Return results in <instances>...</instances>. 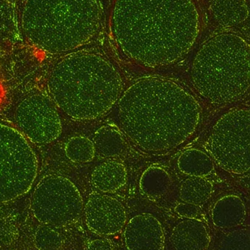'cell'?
<instances>
[{
	"label": "cell",
	"instance_id": "9c48e42d",
	"mask_svg": "<svg viewBox=\"0 0 250 250\" xmlns=\"http://www.w3.org/2000/svg\"><path fill=\"white\" fill-rule=\"evenodd\" d=\"M14 120L17 129L32 144H51L63 129L56 105L42 94H32L22 99L15 110Z\"/></svg>",
	"mask_w": 250,
	"mask_h": 250
},
{
	"label": "cell",
	"instance_id": "d6986e66",
	"mask_svg": "<svg viewBox=\"0 0 250 250\" xmlns=\"http://www.w3.org/2000/svg\"><path fill=\"white\" fill-rule=\"evenodd\" d=\"M213 189L214 185L206 178L189 177L182 182L179 195L183 202L201 206L211 198Z\"/></svg>",
	"mask_w": 250,
	"mask_h": 250
},
{
	"label": "cell",
	"instance_id": "4fadbf2b",
	"mask_svg": "<svg viewBox=\"0 0 250 250\" xmlns=\"http://www.w3.org/2000/svg\"><path fill=\"white\" fill-rule=\"evenodd\" d=\"M247 217L243 200L236 195L222 197L211 209L213 224L221 229H230L241 226Z\"/></svg>",
	"mask_w": 250,
	"mask_h": 250
},
{
	"label": "cell",
	"instance_id": "7a4b0ae2",
	"mask_svg": "<svg viewBox=\"0 0 250 250\" xmlns=\"http://www.w3.org/2000/svg\"><path fill=\"white\" fill-rule=\"evenodd\" d=\"M196 98L173 81L147 78L131 85L118 102L123 132L139 148L160 152L189 139L201 120Z\"/></svg>",
	"mask_w": 250,
	"mask_h": 250
},
{
	"label": "cell",
	"instance_id": "9a60e30c",
	"mask_svg": "<svg viewBox=\"0 0 250 250\" xmlns=\"http://www.w3.org/2000/svg\"><path fill=\"white\" fill-rule=\"evenodd\" d=\"M210 10L214 20L225 26H237L249 16L247 0H213Z\"/></svg>",
	"mask_w": 250,
	"mask_h": 250
},
{
	"label": "cell",
	"instance_id": "ffe728a7",
	"mask_svg": "<svg viewBox=\"0 0 250 250\" xmlns=\"http://www.w3.org/2000/svg\"><path fill=\"white\" fill-rule=\"evenodd\" d=\"M65 154L70 161L88 163L95 157V147L92 141L88 137H72L65 146Z\"/></svg>",
	"mask_w": 250,
	"mask_h": 250
},
{
	"label": "cell",
	"instance_id": "e0dca14e",
	"mask_svg": "<svg viewBox=\"0 0 250 250\" xmlns=\"http://www.w3.org/2000/svg\"><path fill=\"white\" fill-rule=\"evenodd\" d=\"M92 143L95 153L107 158L118 157L126 147L121 132L116 126L112 125H104L97 129Z\"/></svg>",
	"mask_w": 250,
	"mask_h": 250
},
{
	"label": "cell",
	"instance_id": "7402d4cb",
	"mask_svg": "<svg viewBox=\"0 0 250 250\" xmlns=\"http://www.w3.org/2000/svg\"><path fill=\"white\" fill-rule=\"evenodd\" d=\"M250 248L249 229H241L225 235L217 250H250Z\"/></svg>",
	"mask_w": 250,
	"mask_h": 250
},
{
	"label": "cell",
	"instance_id": "cb8c5ba5",
	"mask_svg": "<svg viewBox=\"0 0 250 250\" xmlns=\"http://www.w3.org/2000/svg\"><path fill=\"white\" fill-rule=\"evenodd\" d=\"M113 245L107 239H95L88 245L87 250H113Z\"/></svg>",
	"mask_w": 250,
	"mask_h": 250
},
{
	"label": "cell",
	"instance_id": "7c38bea8",
	"mask_svg": "<svg viewBox=\"0 0 250 250\" xmlns=\"http://www.w3.org/2000/svg\"><path fill=\"white\" fill-rule=\"evenodd\" d=\"M170 243L176 250H206L210 235L205 225L198 219H186L175 226Z\"/></svg>",
	"mask_w": 250,
	"mask_h": 250
},
{
	"label": "cell",
	"instance_id": "ba28073f",
	"mask_svg": "<svg viewBox=\"0 0 250 250\" xmlns=\"http://www.w3.org/2000/svg\"><path fill=\"white\" fill-rule=\"evenodd\" d=\"M83 204L79 189L68 178L49 174L37 184L31 198L30 208L39 223L57 228L77 221Z\"/></svg>",
	"mask_w": 250,
	"mask_h": 250
},
{
	"label": "cell",
	"instance_id": "5b68a950",
	"mask_svg": "<svg viewBox=\"0 0 250 250\" xmlns=\"http://www.w3.org/2000/svg\"><path fill=\"white\" fill-rule=\"evenodd\" d=\"M250 52L248 41L238 34L226 32L209 38L192 62L194 87L214 105L242 98L250 87Z\"/></svg>",
	"mask_w": 250,
	"mask_h": 250
},
{
	"label": "cell",
	"instance_id": "44dd1931",
	"mask_svg": "<svg viewBox=\"0 0 250 250\" xmlns=\"http://www.w3.org/2000/svg\"><path fill=\"white\" fill-rule=\"evenodd\" d=\"M34 245L38 250H59L63 245V238L55 227L43 225L37 229Z\"/></svg>",
	"mask_w": 250,
	"mask_h": 250
},
{
	"label": "cell",
	"instance_id": "603a6c76",
	"mask_svg": "<svg viewBox=\"0 0 250 250\" xmlns=\"http://www.w3.org/2000/svg\"><path fill=\"white\" fill-rule=\"evenodd\" d=\"M174 211L180 217L186 219H195L199 215L201 209L199 206L183 202L176 205Z\"/></svg>",
	"mask_w": 250,
	"mask_h": 250
},
{
	"label": "cell",
	"instance_id": "5bb4252c",
	"mask_svg": "<svg viewBox=\"0 0 250 250\" xmlns=\"http://www.w3.org/2000/svg\"><path fill=\"white\" fill-rule=\"evenodd\" d=\"M127 170L124 165L116 161H107L97 166L91 175L92 186L104 193H114L127 182Z\"/></svg>",
	"mask_w": 250,
	"mask_h": 250
},
{
	"label": "cell",
	"instance_id": "277c9868",
	"mask_svg": "<svg viewBox=\"0 0 250 250\" xmlns=\"http://www.w3.org/2000/svg\"><path fill=\"white\" fill-rule=\"evenodd\" d=\"M100 0H19L18 19L24 39L49 54L70 53L92 41L102 21Z\"/></svg>",
	"mask_w": 250,
	"mask_h": 250
},
{
	"label": "cell",
	"instance_id": "52a82bcc",
	"mask_svg": "<svg viewBox=\"0 0 250 250\" xmlns=\"http://www.w3.org/2000/svg\"><path fill=\"white\" fill-rule=\"evenodd\" d=\"M211 157L226 171L248 173L250 167V112L236 108L217 122L208 139Z\"/></svg>",
	"mask_w": 250,
	"mask_h": 250
},
{
	"label": "cell",
	"instance_id": "ac0fdd59",
	"mask_svg": "<svg viewBox=\"0 0 250 250\" xmlns=\"http://www.w3.org/2000/svg\"><path fill=\"white\" fill-rule=\"evenodd\" d=\"M171 185V176L160 166H151L142 173L139 186L142 195L157 199L165 195Z\"/></svg>",
	"mask_w": 250,
	"mask_h": 250
},
{
	"label": "cell",
	"instance_id": "8fae6325",
	"mask_svg": "<svg viewBox=\"0 0 250 250\" xmlns=\"http://www.w3.org/2000/svg\"><path fill=\"white\" fill-rule=\"evenodd\" d=\"M128 250H163L164 233L160 222L149 214H141L129 220L125 228Z\"/></svg>",
	"mask_w": 250,
	"mask_h": 250
},
{
	"label": "cell",
	"instance_id": "3957f363",
	"mask_svg": "<svg viewBox=\"0 0 250 250\" xmlns=\"http://www.w3.org/2000/svg\"><path fill=\"white\" fill-rule=\"evenodd\" d=\"M51 101L68 117L91 121L107 114L121 94V76L106 57L92 51L68 53L46 81Z\"/></svg>",
	"mask_w": 250,
	"mask_h": 250
},
{
	"label": "cell",
	"instance_id": "2e32d148",
	"mask_svg": "<svg viewBox=\"0 0 250 250\" xmlns=\"http://www.w3.org/2000/svg\"><path fill=\"white\" fill-rule=\"evenodd\" d=\"M179 170L189 177L206 178L214 173V163L209 155L198 148L183 151L177 162Z\"/></svg>",
	"mask_w": 250,
	"mask_h": 250
},
{
	"label": "cell",
	"instance_id": "6da1fadb",
	"mask_svg": "<svg viewBox=\"0 0 250 250\" xmlns=\"http://www.w3.org/2000/svg\"><path fill=\"white\" fill-rule=\"evenodd\" d=\"M110 32L121 52L149 67L173 64L201 32L197 0H114Z\"/></svg>",
	"mask_w": 250,
	"mask_h": 250
},
{
	"label": "cell",
	"instance_id": "30bf717a",
	"mask_svg": "<svg viewBox=\"0 0 250 250\" xmlns=\"http://www.w3.org/2000/svg\"><path fill=\"white\" fill-rule=\"evenodd\" d=\"M85 223L88 229L98 235L111 236L126 226L127 214L123 204L104 194H92L85 207Z\"/></svg>",
	"mask_w": 250,
	"mask_h": 250
},
{
	"label": "cell",
	"instance_id": "8992f818",
	"mask_svg": "<svg viewBox=\"0 0 250 250\" xmlns=\"http://www.w3.org/2000/svg\"><path fill=\"white\" fill-rule=\"evenodd\" d=\"M38 169V155L31 143L17 128L0 120V204L27 193Z\"/></svg>",
	"mask_w": 250,
	"mask_h": 250
}]
</instances>
